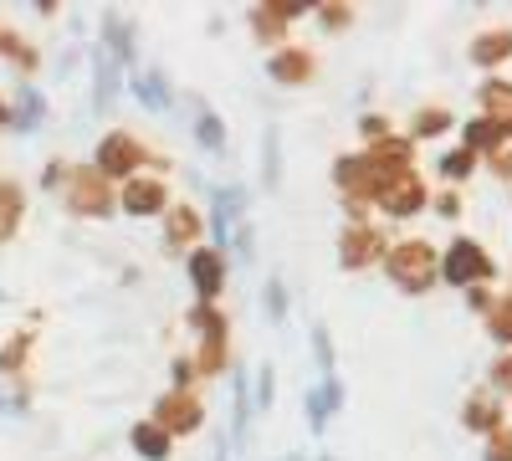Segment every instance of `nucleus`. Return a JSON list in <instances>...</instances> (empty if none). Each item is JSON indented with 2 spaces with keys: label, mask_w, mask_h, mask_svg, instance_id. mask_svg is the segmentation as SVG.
<instances>
[{
  "label": "nucleus",
  "mask_w": 512,
  "mask_h": 461,
  "mask_svg": "<svg viewBox=\"0 0 512 461\" xmlns=\"http://www.w3.org/2000/svg\"><path fill=\"white\" fill-rule=\"evenodd\" d=\"M216 236L226 251H236L241 262H251V226H246V195L236 185H221L216 190ZM221 251V257H226Z\"/></svg>",
  "instance_id": "1"
},
{
  "label": "nucleus",
  "mask_w": 512,
  "mask_h": 461,
  "mask_svg": "<svg viewBox=\"0 0 512 461\" xmlns=\"http://www.w3.org/2000/svg\"><path fill=\"white\" fill-rule=\"evenodd\" d=\"M384 267H390V282H400L405 292H425L431 277H436V257H431V246H425V241L395 246L390 257H384Z\"/></svg>",
  "instance_id": "2"
},
{
  "label": "nucleus",
  "mask_w": 512,
  "mask_h": 461,
  "mask_svg": "<svg viewBox=\"0 0 512 461\" xmlns=\"http://www.w3.org/2000/svg\"><path fill=\"white\" fill-rule=\"evenodd\" d=\"M492 267H487V257H482V246H472V241H456L451 246V257H446V277L456 282V287H466L472 277H487Z\"/></svg>",
  "instance_id": "3"
},
{
  "label": "nucleus",
  "mask_w": 512,
  "mask_h": 461,
  "mask_svg": "<svg viewBox=\"0 0 512 461\" xmlns=\"http://www.w3.org/2000/svg\"><path fill=\"white\" fill-rule=\"evenodd\" d=\"M139 164V144L128 134H108L103 149H98V175H128Z\"/></svg>",
  "instance_id": "4"
},
{
  "label": "nucleus",
  "mask_w": 512,
  "mask_h": 461,
  "mask_svg": "<svg viewBox=\"0 0 512 461\" xmlns=\"http://www.w3.org/2000/svg\"><path fill=\"white\" fill-rule=\"evenodd\" d=\"M67 200H72L77 216H103V211H108V185H103V175H82V180L67 190Z\"/></svg>",
  "instance_id": "5"
},
{
  "label": "nucleus",
  "mask_w": 512,
  "mask_h": 461,
  "mask_svg": "<svg viewBox=\"0 0 512 461\" xmlns=\"http://www.w3.org/2000/svg\"><path fill=\"white\" fill-rule=\"evenodd\" d=\"M164 436L169 431H195L200 426V405L195 400H185V395H169V400H159V421H154Z\"/></svg>",
  "instance_id": "6"
},
{
  "label": "nucleus",
  "mask_w": 512,
  "mask_h": 461,
  "mask_svg": "<svg viewBox=\"0 0 512 461\" xmlns=\"http://www.w3.org/2000/svg\"><path fill=\"white\" fill-rule=\"evenodd\" d=\"M379 195H384V205H390V216H415L420 200H425V190H420L415 175H400L395 185H379Z\"/></svg>",
  "instance_id": "7"
},
{
  "label": "nucleus",
  "mask_w": 512,
  "mask_h": 461,
  "mask_svg": "<svg viewBox=\"0 0 512 461\" xmlns=\"http://www.w3.org/2000/svg\"><path fill=\"white\" fill-rule=\"evenodd\" d=\"M221 272H226L221 251H195V257H190V277L200 287V298H216V292H221Z\"/></svg>",
  "instance_id": "8"
},
{
  "label": "nucleus",
  "mask_w": 512,
  "mask_h": 461,
  "mask_svg": "<svg viewBox=\"0 0 512 461\" xmlns=\"http://www.w3.org/2000/svg\"><path fill=\"white\" fill-rule=\"evenodd\" d=\"M123 205H128L134 216H154L159 205H164V185H159V180H134V185L123 190Z\"/></svg>",
  "instance_id": "9"
},
{
  "label": "nucleus",
  "mask_w": 512,
  "mask_h": 461,
  "mask_svg": "<svg viewBox=\"0 0 512 461\" xmlns=\"http://www.w3.org/2000/svg\"><path fill=\"white\" fill-rule=\"evenodd\" d=\"M134 451H139L144 461H164V456H169V436H164L154 421H144V426H134Z\"/></svg>",
  "instance_id": "10"
},
{
  "label": "nucleus",
  "mask_w": 512,
  "mask_h": 461,
  "mask_svg": "<svg viewBox=\"0 0 512 461\" xmlns=\"http://www.w3.org/2000/svg\"><path fill=\"white\" fill-rule=\"evenodd\" d=\"M482 103H487V113H492L497 129H512V88H507V82H487Z\"/></svg>",
  "instance_id": "11"
},
{
  "label": "nucleus",
  "mask_w": 512,
  "mask_h": 461,
  "mask_svg": "<svg viewBox=\"0 0 512 461\" xmlns=\"http://www.w3.org/2000/svg\"><path fill=\"white\" fill-rule=\"evenodd\" d=\"M134 93H139V103H149L154 113L169 108V88H164L159 72H134Z\"/></svg>",
  "instance_id": "12"
},
{
  "label": "nucleus",
  "mask_w": 512,
  "mask_h": 461,
  "mask_svg": "<svg viewBox=\"0 0 512 461\" xmlns=\"http://www.w3.org/2000/svg\"><path fill=\"white\" fill-rule=\"evenodd\" d=\"M512 52V31H487L477 47H472V62H482V67H492V62H502Z\"/></svg>",
  "instance_id": "13"
},
{
  "label": "nucleus",
  "mask_w": 512,
  "mask_h": 461,
  "mask_svg": "<svg viewBox=\"0 0 512 461\" xmlns=\"http://www.w3.org/2000/svg\"><path fill=\"white\" fill-rule=\"evenodd\" d=\"M308 52H277L272 62H267V72L272 77H282V82H297V77H308Z\"/></svg>",
  "instance_id": "14"
},
{
  "label": "nucleus",
  "mask_w": 512,
  "mask_h": 461,
  "mask_svg": "<svg viewBox=\"0 0 512 461\" xmlns=\"http://www.w3.org/2000/svg\"><path fill=\"white\" fill-rule=\"evenodd\" d=\"M41 108H47V103H41L36 88H21V93H16V129H21V134H31L36 123H41Z\"/></svg>",
  "instance_id": "15"
},
{
  "label": "nucleus",
  "mask_w": 512,
  "mask_h": 461,
  "mask_svg": "<svg viewBox=\"0 0 512 461\" xmlns=\"http://www.w3.org/2000/svg\"><path fill=\"white\" fill-rule=\"evenodd\" d=\"M374 251H379L374 231H354V236H344V267H364Z\"/></svg>",
  "instance_id": "16"
},
{
  "label": "nucleus",
  "mask_w": 512,
  "mask_h": 461,
  "mask_svg": "<svg viewBox=\"0 0 512 461\" xmlns=\"http://www.w3.org/2000/svg\"><path fill=\"white\" fill-rule=\"evenodd\" d=\"M262 164H267V185H277L282 180V134L277 129H267V139H262Z\"/></svg>",
  "instance_id": "17"
},
{
  "label": "nucleus",
  "mask_w": 512,
  "mask_h": 461,
  "mask_svg": "<svg viewBox=\"0 0 512 461\" xmlns=\"http://www.w3.org/2000/svg\"><path fill=\"white\" fill-rule=\"evenodd\" d=\"M466 426L492 431V426H497V405H492V400H466Z\"/></svg>",
  "instance_id": "18"
},
{
  "label": "nucleus",
  "mask_w": 512,
  "mask_h": 461,
  "mask_svg": "<svg viewBox=\"0 0 512 461\" xmlns=\"http://www.w3.org/2000/svg\"><path fill=\"white\" fill-rule=\"evenodd\" d=\"M472 170H477L472 149H461V154H446V159H441V175H446V180H466Z\"/></svg>",
  "instance_id": "19"
},
{
  "label": "nucleus",
  "mask_w": 512,
  "mask_h": 461,
  "mask_svg": "<svg viewBox=\"0 0 512 461\" xmlns=\"http://www.w3.org/2000/svg\"><path fill=\"white\" fill-rule=\"evenodd\" d=\"M200 144L205 149H226V134H221V118L216 113H200Z\"/></svg>",
  "instance_id": "20"
},
{
  "label": "nucleus",
  "mask_w": 512,
  "mask_h": 461,
  "mask_svg": "<svg viewBox=\"0 0 512 461\" xmlns=\"http://www.w3.org/2000/svg\"><path fill=\"white\" fill-rule=\"evenodd\" d=\"M472 144H497V123L492 118H477L472 129H466V149H472Z\"/></svg>",
  "instance_id": "21"
},
{
  "label": "nucleus",
  "mask_w": 512,
  "mask_h": 461,
  "mask_svg": "<svg viewBox=\"0 0 512 461\" xmlns=\"http://www.w3.org/2000/svg\"><path fill=\"white\" fill-rule=\"evenodd\" d=\"M11 221H16V190H11V185H0V236L11 231Z\"/></svg>",
  "instance_id": "22"
},
{
  "label": "nucleus",
  "mask_w": 512,
  "mask_h": 461,
  "mask_svg": "<svg viewBox=\"0 0 512 461\" xmlns=\"http://www.w3.org/2000/svg\"><path fill=\"white\" fill-rule=\"evenodd\" d=\"M313 349H318L323 374H333V344H328V328H313Z\"/></svg>",
  "instance_id": "23"
},
{
  "label": "nucleus",
  "mask_w": 512,
  "mask_h": 461,
  "mask_svg": "<svg viewBox=\"0 0 512 461\" xmlns=\"http://www.w3.org/2000/svg\"><path fill=\"white\" fill-rule=\"evenodd\" d=\"M492 339L512 344V303H502V313H497V323H492Z\"/></svg>",
  "instance_id": "24"
},
{
  "label": "nucleus",
  "mask_w": 512,
  "mask_h": 461,
  "mask_svg": "<svg viewBox=\"0 0 512 461\" xmlns=\"http://www.w3.org/2000/svg\"><path fill=\"white\" fill-rule=\"evenodd\" d=\"M267 313H272V318H282V313H287V298H282V282H277V277L267 282Z\"/></svg>",
  "instance_id": "25"
},
{
  "label": "nucleus",
  "mask_w": 512,
  "mask_h": 461,
  "mask_svg": "<svg viewBox=\"0 0 512 461\" xmlns=\"http://www.w3.org/2000/svg\"><path fill=\"white\" fill-rule=\"evenodd\" d=\"M272 390H277V380H272V364H267L262 380H256V400H262V410H272Z\"/></svg>",
  "instance_id": "26"
},
{
  "label": "nucleus",
  "mask_w": 512,
  "mask_h": 461,
  "mask_svg": "<svg viewBox=\"0 0 512 461\" xmlns=\"http://www.w3.org/2000/svg\"><path fill=\"white\" fill-rule=\"evenodd\" d=\"M190 231H195V216H185V211H180L175 221H169V241H185Z\"/></svg>",
  "instance_id": "27"
},
{
  "label": "nucleus",
  "mask_w": 512,
  "mask_h": 461,
  "mask_svg": "<svg viewBox=\"0 0 512 461\" xmlns=\"http://www.w3.org/2000/svg\"><path fill=\"white\" fill-rule=\"evenodd\" d=\"M492 385L497 390H512V359H497L492 364Z\"/></svg>",
  "instance_id": "28"
},
{
  "label": "nucleus",
  "mask_w": 512,
  "mask_h": 461,
  "mask_svg": "<svg viewBox=\"0 0 512 461\" xmlns=\"http://www.w3.org/2000/svg\"><path fill=\"white\" fill-rule=\"evenodd\" d=\"M487 461H512V436H497L492 451H487Z\"/></svg>",
  "instance_id": "29"
},
{
  "label": "nucleus",
  "mask_w": 512,
  "mask_h": 461,
  "mask_svg": "<svg viewBox=\"0 0 512 461\" xmlns=\"http://www.w3.org/2000/svg\"><path fill=\"white\" fill-rule=\"evenodd\" d=\"M441 123H446L441 108H436V113H420V134H441Z\"/></svg>",
  "instance_id": "30"
}]
</instances>
